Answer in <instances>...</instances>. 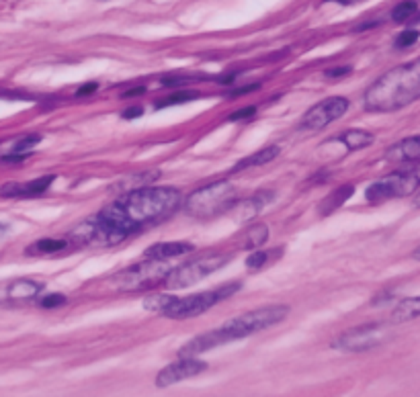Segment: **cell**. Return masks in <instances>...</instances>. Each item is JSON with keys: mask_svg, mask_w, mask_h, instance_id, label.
<instances>
[{"mask_svg": "<svg viewBox=\"0 0 420 397\" xmlns=\"http://www.w3.org/2000/svg\"><path fill=\"white\" fill-rule=\"evenodd\" d=\"M183 205V197L172 186H144L126 193L119 201L107 205L99 213L107 223L123 238L132 236L140 228L170 217Z\"/></svg>", "mask_w": 420, "mask_h": 397, "instance_id": "obj_1", "label": "cell"}, {"mask_svg": "<svg viewBox=\"0 0 420 397\" xmlns=\"http://www.w3.org/2000/svg\"><path fill=\"white\" fill-rule=\"evenodd\" d=\"M420 99V57L400 64L375 80L365 92V109L392 113Z\"/></svg>", "mask_w": 420, "mask_h": 397, "instance_id": "obj_2", "label": "cell"}, {"mask_svg": "<svg viewBox=\"0 0 420 397\" xmlns=\"http://www.w3.org/2000/svg\"><path fill=\"white\" fill-rule=\"evenodd\" d=\"M287 305H266V307H259V309L246 312V314H242L238 318L230 319L222 328L211 330V340H213V344L217 348V346L228 344V342H234V340L248 338V336H252L257 332H263L266 328L283 321V319L287 318Z\"/></svg>", "mask_w": 420, "mask_h": 397, "instance_id": "obj_3", "label": "cell"}, {"mask_svg": "<svg viewBox=\"0 0 420 397\" xmlns=\"http://www.w3.org/2000/svg\"><path fill=\"white\" fill-rule=\"evenodd\" d=\"M236 201V186L228 181H217L193 190L183 201L187 215L195 219H211L228 211Z\"/></svg>", "mask_w": 420, "mask_h": 397, "instance_id": "obj_4", "label": "cell"}, {"mask_svg": "<svg viewBox=\"0 0 420 397\" xmlns=\"http://www.w3.org/2000/svg\"><path fill=\"white\" fill-rule=\"evenodd\" d=\"M170 270L172 266L166 265V260L146 258L140 265H133L117 272L109 281V285L115 291H146V289H154L158 285H164Z\"/></svg>", "mask_w": 420, "mask_h": 397, "instance_id": "obj_5", "label": "cell"}, {"mask_svg": "<svg viewBox=\"0 0 420 397\" xmlns=\"http://www.w3.org/2000/svg\"><path fill=\"white\" fill-rule=\"evenodd\" d=\"M420 188V164H412L404 170L392 172L373 185H369L365 190V199L369 203H384L388 199H400L414 195Z\"/></svg>", "mask_w": 420, "mask_h": 397, "instance_id": "obj_6", "label": "cell"}, {"mask_svg": "<svg viewBox=\"0 0 420 397\" xmlns=\"http://www.w3.org/2000/svg\"><path fill=\"white\" fill-rule=\"evenodd\" d=\"M240 283H226L222 287H215L211 291L195 293L191 297H183V299H175L166 312L162 316L170 319H189L197 318L201 314H205L208 309H211L213 305H217L219 301H226L228 297H232L234 293L240 291Z\"/></svg>", "mask_w": 420, "mask_h": 397, "instance_id": "obj_7", "label": "cell"}, {"mask_svg": "<svg viewBox=\"0 0 420 397\" xmlns=\"http://www.w3.org/2000/svg\"><path fill=\"white\" fill-rule=\"evenodd\" d=\"M230 256L224 254V252H211V254H203V256H197L184 265L177 266L168 272L166 281H164V287L168 289H184V287H191L199 281H203L205 277H210L213 272H217L224 265H228Z\"/></svg>", "mask_w": 420, "mask_h": 397, "instance_id": "obj_8", "label": "cell"}, {"mask_svg": "<svg viewBox=\"0 0 420 397\" xmlns=\"http://www.w3.org/2000/svg\"><path fill=\"white\" fill-rule=\"evenodd\" d=\"M392 332L386 323H365L353 330H346L341 334L332 346L344 350V352H365L381 346L386 340H390Z\"/></svg>", "mask_w": 420, "mask_h": 397, "instance_id": "obj_9", "label": "cell"}, {"mask_svg": "<svg viewBox=\"0 0 420 397\" xmlns=\"http://www.w3.org/2000/svg\"><path fill=\"white\" fill-rule=\"evenodd\" d=\"M68 238L79 246H90V248H109L126 239L117 230H113L101 215L84 219L68 234Z\"/></svg>", "mask_w": 420, "mask_h": 397, "instance_id": "obj_10", "label": "cell"}, {"mask_svg": "<svg viewBox=\"0 0 420 397\" xmlns=\"http://www.w3.org/2000/svg\"><path fill=\"white\" fill-rule=\"evenodd\" d=\"M348 111V101L344 97H330L320 101L318 105H314L304 117H302V127L310 130V132H318L324 130L326 125H330L332 121L341 119L342 115Z\"/></svg>", "mask_w": 420, "mask_h": 397, "instance_id": "obj_11", "label": "cell"}, {"mask_svg": "<svg viewBox=\"0 0 420 397\" xmlns=\"http://www.w3.org/2000/svg\"><path fill=\"white\" fill-rule=\"evenodd\" d=\"M208 371V363L199 361L197 356H181L179 361L170 363L156 375V387H170L175 383H181L184 379L197 377Z\"/></svg>", "mask_w": 420, "mask_h": 397, "instance_id": "obj_12", "label": "cell"}, {"mask_svg": "<svg viewBox=\"0 0 420 397\" xmlns=\"http://www.w3.org/2000/svg\"><path fill=\"white\" fill-rule=\"evenodd\" d=\"M386 160L394 164H416L420 162V135L406 137L402 141L388 148Z\"/></svg>", "mask_w": 420, "mask_h": 397, "instance_id": "obj_13", "label": "cell"}, {"mask_svg": "<svg viewBox=\"0 0 420 397\" xmlns=\"http://www.w3.org/2000/svg\"><path fill=\"white\" fill-rule=\"evenodd\" d=\"M193 250H195V246L189 242H160V244L150 246L144 256L150 260H170L177 256H184Z\"/></svg>", "mask_w": 420, "mask_h": 397, "instance_id": "obj_14", "label": "cell"}, {"mask_svg": "<svg viewBox=\"0 0 420 397\" xmlns=\"http://www.w3.org/2000/svg\"><path fill=\"white\" fill-rule=\"evenodd\" d=\"M43 291V285L37 283V281H31V279H17L8 285L6 295L15 301H25V299H33L37 297L39 293Z\"/></svg>", "mask_w": 420, "mask_h": 397, "instance_id": "obj_15", "label": "cell"}, {"mask_svg": "<svg viewBox=\"0 0 420 397\" xmlns=\"http://www.w3.org/2000/svg\"><path fill=\"white\" fill-rule=\"evenodd\" d=\"M353 193H355V186L353 185H342L339 186V188H334V190L322 201L320 213H322V215H330L332 211H337L339 207H342V205L353 197Z\"/></svg>", "mask_w": 420, "mask_h": 397, "instance_id": "obj_16", "label": "cell"}, {"mask_svg": "<svg viewBox=\"0 0 420 397\" xmlns=\"http://www.w3.org/2000/svg\"><path fill=\"white\" fill-rule=\"evenodd\" d=\"M416 318H420V295L402 299L392 312V323H404Z\"/></svg>", "mask_w": 420, "mask_h": 397, "instance_id": "obj_17", "label": "cell"}, {"mask_svg": "<svg viewBox=\"0 0 420 397\" xmlns=\"http://www.w3.org/2000/svg\"><path fill=\"white\" fill-rule=\"evenodd\" d=\"M373 133L363 132V130H348L342 135H339V141L348 150V152H355V150H363L369 148L373 144Z\"/></svg>", "mask_w": 420, "mask_h": 397, "instance_id": "obj_18", "label": "cell"}, {"mask_svg": "<svg viewBox=\"0 0 420 397\" xmlns=\"http://www.w3.org/2000/svg\"><path fill=\"white\" fill-rule=\"evenodd\" d=\"M160 176V172H137V174H132L128 179H123L121 183L115 185V190H126V193H132V190H137V188H144V186H150L154 181Z\"/></svg>", "mask_w": 420, "mask_h": 397, "instance_id": "obj_19", "label": "cell"}, {"mask_svg": "<svg viewBox=\"0 0 420 397\" xmlns=\"http://www.w3.org/2000/svg\"><path fill=\"white\" fill-rule=\"evenodd\" d=\"M269 239V228L264 223H255L242 234V246L248 250H259Z\"/></svg>", "mask_w": 420, "mask_h": 397, "instance_id": "obj_20", "label": "cell"}, {"mask_svg": "<svg viewBox=\"0 0 420 397\" xmlns=\"http://www.w3.org/2000/svg\"><path fill=\"white\" fill-rule=\"evenodd\" d=\"M277 156H279V148L277 146H269V148H264V150L248 156V158L240 160L234 166V170H246V168H252V166H263V164H269L271 160H275Z\"/></svg>", "mask_w": 420, "mask_h": 397, "instance_id": "obj_21", "label": "cell"}, {"mask_svg": "<svg viewBox=\"0 0 420 397\" xmlns=\"http://www.w3.org/2000/svg\"><path fill=\"white\" fill-rule=\"evenodd\" d=\"M66 246H68V239L43 238L37 239L35 244H31V246L27 248V254H33V256H37V254H53V252L66 250Z\"/></svg>", "mask_w": 420, "mask_h": 397, "instance_id": "obj_22", "label": "cell"}, {"mask_svg": "<svg viewBox=\"0 0 420 397\" xmlns=\"http://www.w3.org/2000/svg\"><path fill=\"white\" fill-rule=\"evenodd\" d=\"M53 174H48V176H39L31 183H25V185H19V197H33V195H41L46 193L53 183Z\"/></svg>", "mask_w": 420, "mask_h": 397, "instance_id": "obj_23", "label": "cell"}, {"mask_svg": "<svg viewBox=\"0 0 420 397\" xmlns=\"http://www.w3.org/2000/svg\"><path fill=\"white\" fill-rule=\"evenodd\" d=\"M39 144H41V135H25V137H21V139L13 146V156H8L6 160L25 158L27 154H29L35 146H39Z\"/></svg>", "mask_w": 420, "mask_h": 397, "instance_id": "obj_24", "label": "cell"}, {"mask_svg": "<svg viewBox=\"0 0 420 397\" xmlns=\"http://www.w3.org/2000/svg\"><path fill=\"white\" fill-rule=\"evenodd\" d=\"M416 13H419V4L414 0H404V2H400L394 11H392V21H395V23H406V21L414 19Z\"/></svg>", "mask_w": 420, "mask_h": 397, "instance_id": "obj_25", "label": "cell"}, {"mask_svg": "<svg viewBox=\"0 0 420 397\" xmlns=\"http://www.w3.org/2000/svg\"><path fill=\"white\" fill-rule=\"evenodd\" d=\"M193 99H197V92H193V90H177V92L168 95L166 99L158 101L156 109H164V106H170V105H181V103L193 101Z\"/></svg>", "mask_w": 420, "mask_h": 397, "instance_id": "obj_26", "label": "cell"}, {"mask_svg": "<svg viewBox=\"0 0 420 397\" xmlns=\"http://www.w3.org/2000/svg\"><path fill=\"white\" fill-rule=\"evenodd\" d=\"M177 297H170V295H158V297H148L146 301H144V307L146 309H150V312H154V314H164L166 312V307L175 301Z\"/></svg>", "mask_w": 420, "mask_h": 397, "instance_id": "obj_27", "label": "cell"}, {"mask_svg": "<svg viewBox=\"0 0 420 397\" xmlns=\"http://www.w3.org/2000/svg\"><path fill=\"white\" fill-rule=\"evenodd\" d=\"M420 31L419 29H406L395 37V48H410L419 41Z\"/></svg>", "mask_w": 420, "mask_h": 397, "instance_id": "obj_28", "label": "cell"}, {"mask_svg": "<svg viewBox=\"0 0 420 397\" xmlns=\"http://www.w3.org/2000/svg\"><path fill=\"white\" fill-rule=\"evenodd\" d=\"M269 252H264V250H255V252H250V256L246 258V266L248 268H252V270H259V268H263L266 263H269Z\"/></svg>", "mask_w": 420, "mask_h": 397, "instance_id": "obj_29", "label": "cell"}, {"mask_svg": "<svg viewBox=\"0 0 420 397\" xmlns=\"http://www.w3.org/2000/svg\"><path fill=\"white\" fill-rule=\"evenodd\" d=\"M39 303H41V307L52 309V307H60V305H64V303H66V297L60 295V293H52V295H46Z\"/></svg>", "mask_w": 420, "mask_h": 397, "instance_id": "obj_30", "label": "cell"}, {"mask_svg": "<svg viewBox=\"0 0 420 397\" xmlns=\"http://www.w3.org/2000/svg\"><path fill=\"white\" fill-rule=\"evenodd\" d=\"M255 113H257V106H244V109H238V111H234V113L230 115V121H246V119L255 117Z\"/></svg>", "mask_w": 420, "mask_h": 397, "instance_id": "obj_31", "label": "cell"}, {"mask_svg": "<svg viewBox=\"0 0 420 397\" xmlns=\"http://www.w3.org/2000/svg\"><path fill=\"white\" fill-rule=\"evenodd\" d=\"M99 90V84L97 82H86V84H82L79 90H76V95L79 97H86V95H95Z\"/></svg>", "mask_w": 420, "mask_h": 397, "instance_id": "obj_32", "label": "cell"}, {"mask_svg": "<svg viewBox=\"0 0 420 397\" xmlns=\"http://www.w3.org/2000/svg\"><path fill=\"white\" fill-rule=\"evenodd\" d=\"M140 115H144V106H140V105H135V106H130V109H126L123 113H121V117L123 119H135V117H140Z\"/></svg>", "mask_w": 420, "mask_h": 397, "instance_id": "obj_33", "label": "cell"}, {"mask_svg": "<svg viewBox=\"0 0 420 397\" xmlns=\"http://www.w3.org/2000/svg\"><path fill=\"white\" fill-rule=\"evenodd\" d=\"M351 72V68L348 66H344V68H334V70H328L326 72V76H330V78H339V76H346Z\"/></svg>", "mask_w": 420, "mask_h": 397, "instance_id": "obj_34", "label": "cell"}, {"mask_svg": "<svg viewBox=\"0 0 420 397\" xmlns=\"http://www.w3.org/2000/svg\"><path fill=\"white\" fill-rule=\"evenodd\" d=\"M257 88H261V84H248V86H242V88H238V90H232L230 95H232V97H238V95L252 92V90H257Z\"/></svg>", "mask_w": 420, "mask_h": 397, "instance_id": "obj_35", "label": "cell"}, {"mask_svg": "<svg viewBox=\"0 0 420 397\" xmlns=\"http://www.w3.org/2000/svg\"><path fill=\"white\" fill-rule=\"evenodd\" d=\"M144 92H146V88H144V86H135L133 90H126L121 97H123V99H132V97H140V95H144Z\"/></svg>", "mask_w": 420, "mask_h": 397, "instance_id": "obj_36", "label": "cell"}, {"mask_svg": "<svg viewBox=\"0 0 420 397\" xmlns=\"http://www.w3.org/2000/svg\"><path fill=\"white\" fill-rule=\"evenodd\" d=\"M326 2H337V4H344V6H348V4L361 2V0H326Z\"/></svg>", "mask_w": 420, "mask_h": 397, "instance_id": "obj_37", "label": "cell"}, {"mask_svg": "<svg viewBox=\"0 0 420 397\" xmlns=\"http://www.w3.org/2000/svg\"><path fill=\"white\" fill-rule=\"evenodd\" d=\"M414 205H416V207H420V190L416 193V195H414Z\"/></svg>", "mask_w": 420, "mask_h": 397, "instance_id": "obj_38", "label": "cell"}, {"mask_svg": "<svg viewBox=\"0 0 420 397\" xmlns=\"http://www.w3.org/2000/svg\"><path fill=\"white\" fill-rule=\"evenodd\" d=\"M414 258H416V260H420V246L416 248V250H414Z\"/></svg>", "mask_w": 420, "mask_h": 397, "instance_id": "obj_39", "label": "cell"}]
</instances>
